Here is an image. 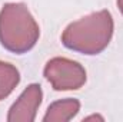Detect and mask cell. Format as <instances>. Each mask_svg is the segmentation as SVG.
Instances as JSON below:
<instances>
[{"label":"cell","instance_id":"cell-7","mask_svg":"<svg viewBox=\"0 0 123 122\" xmlns=\"http://www.w3.org/2000/svg\"><path fill=\"white\" fill-rule=\"evenodd\" d=\"M90 119H100V121H103V118L102 116H97V115H92V116H89V118H86L83 121H90Z\"/></svg>","mask_w":123,"mask_h":122},{"label":"cell","instance_id":"cell-4","mask_svg":"<svg viewBox=\"0 0 123 122\" xmlns=\"http://www.w3.org/2000/svg\"><path fill=\"white\" fill-rule=\"evenodd\" d=\"M42 88L37 83L27 86L19 99L13 103L9 111L7 121L9 122H31L36 118L37 108L42 103Z\"/></svg>","mask_w":123,"mask_h":122},{"label":"cell","instance_id":"cell-6","mask_svg":"<svg viewBox=\"0 0 123 122\" xmlns=\"http://www.w3.org/2000/svg\"><path fill=\"white\" fill-rule=\"evenodd\" d=\"M20 81L19 70L6 62H0V101L7 98Z\"/></svg>","mask_w":123,"mask_h":122},{"label":"cell","instance_id":"cell-2","mask_svg":"<svg viewBox=\"0 0 123 122\" xmlns=\"http://www.w3.org/2000/svg\"><path fill=\"white\" fill-rule=\"evenodd\" d=\"M40 36L39 25L25 3H7L0 12V43L16 55L34 47Z\"/></svg>","mask_w":123,"mask_h":122},{"label":"cell","instance_id":"cell-1","mask_svg":"<svg viewBox=\"0 0 123 122\" xmlns=\"http://www.w3.org/2000/svg\"><path fill=\"white\" fill-rule=\"evenodd\" d=\"M113 36V19L109 10L94 12L70 23L62 34V43L77 53L99 55Z\"/></svg>","mask_w":123,"mask_h":122},{"label":"cell","instance_id":"cell-3","mask_svg":"<svg viewBox=\"0 0 123 122\" xmlns=\"http://www.w3.org/2000/svg\"><path fill=\"white\" fill-rule=\"evenodd\" d=\"M44 78L55 91L79 89L86 82L85 68L67 58H53L44 66Z\"/></svg>","mask_w":123,"mask_h":122},{"label":"cell","instance_id":"cell-5","mask_svg":"<svg viewBox=\"0 0 123 122\" xmlns=\"http://www.w3.org/2000/svg\"><path fill=\"white\" fill-rule=\"evenodd\" d=\"M80 109V102L77 99H62L57 102H53L49 108L47 112L43 118L44 122H53V121H70Z\"/></svg>","mask_w":123,"mask_h":122},{"label":"cell","instance_id":"cell-8","mask_svg":"<svg viewBox=\"0 0 123 122\" xmlns=\"http://www.w3.org/2000/svg\"><path fill=\"white\" fill-rule=\"evenodd\" d=\"M117 6H119V10L122 12V14H123V0H117Z\"/></svg>","mask_w":123,"mask_h":122}]
</instances>
